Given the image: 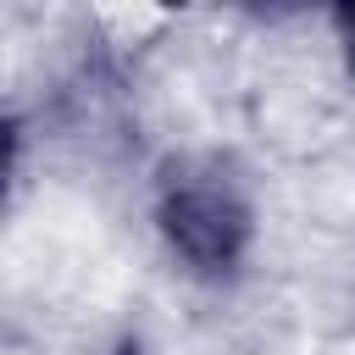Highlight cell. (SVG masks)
Masks as SVG:
<instances>
[{"instance_id": "cell-1", "label": "cell", "mask_w": 355, "mask_h": 355, "mask_svg": "<svg viewBox=\"0 0 355 355\" xmlns=\"http://www.w3.org/2000/svg\"><path fill=\"white\" fill-rule=\"evenodd\" d=\"M155 227L189 272L222 277L244 261V250L255 239V211H250L244 183L222 161H183L161 178Z\"/></svg>"}, {"instance_id": "cell-2", "label": "cell", "mask_w": 355, "mask_h": 355, "mask_svg": "<svg viewBox=\"0 0 355 355\" xmlns=\"http://www.w3.org/2000/svg\"><path fill=\"white\" fill-rule=\"evenodd\" d=\"M338 44H344V61H349V72H355V6L338 11Z\"/></svg>"}]
</instances>
